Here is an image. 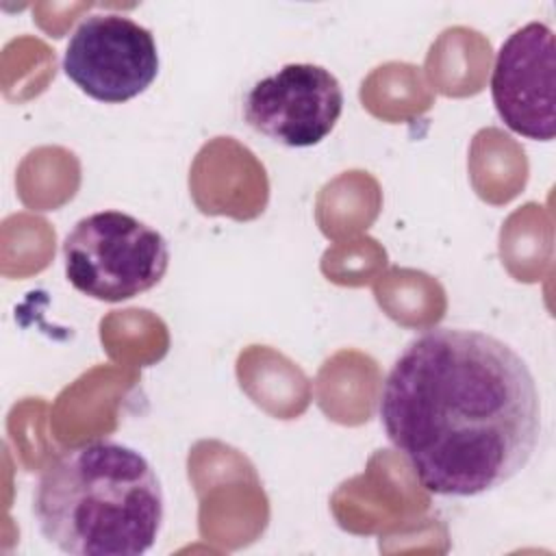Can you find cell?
<instances>
[{
    "label": "cell",
    "instance_id": "obj_1",
    "mask_svg": "<svg viewBox=\"0 0 556 556\" xmlns=\"http://www.w3.org/2000/svg\"><path fill=\"white\" fill-rule=\"evenodd\" d=\"M389 443L441 497H476L515 478L536 452L543 408L528 363L506 341L430 328L391 365L378 397Z\"/></svg>",
    "mask_w": 556,
    "mask_h": 556
},
{
    "label": "cell",
    "instance_id": "obj_2",
    "mask_svg": "<svg viewBox=\"0 0 556 556\" xmlns=\"http://www.w3.org/2000/svg\"><path fill=\"white\" fill-rule=\"evenodd\" d=\"M33 515L41 536L74 556H141L156 543L165 495L135 447L96 439L61 452L39 476Z\"/></svg>",
    "mask_w": 556,
    "mask_h": 556
},
{
    "label": "cell",
    "instance_id": "obj_3",
    "mask_svg": "<svg viewBox=\"0 0 556 556\" xmlns=\"http://www.w3.org/2000/svg\"><path fill=\"white\" fill-rule=\"evenodd\" d=\"M65 278L83 295L124 302L154 289L169 267V245L150 224L122 211H98L63 239Z\"/></svg>",
    "mask_w": 556,
    "mask_h": 556
},
{
    "label": "cell",
    "instance_id": "obj_4",
    "mask_svg": "<svg viewBox=\"0 0 556 556\" xmlns=\"http://www.w3.org/2000/svg\"><path fill=\"white\" fill-rule=\"evenodd\" d=\"M63 72L98 102H128L143 93L159 74L154 35L119 13L87 15L70 35Z\"/></svg>",
    "mask_w": 556,
    "mask_h": 556
},
{
    "label": "cell",
    "instance_id": "obj_5",
    "mask_svg": "<svg viewBox=\"0 0 556 556\" xmlns=\"http://www.w3.org/2000/svg\"><path fill=\"white\" fill-rule=\"evenodd\" d=\"M343 113L339 78L315 63H289L256 80L243 98V117L258 135L287 146L321 143Z\"/></svg>",
    "mask_w": 556,
    "mask_h": 556
},
{
    "label": "cell",
    "instance_id": "obj_6",
    "mask_svg": "<svg viewBox=\"0 0 556 556\" xmlns=\"http://www.w3.org/2000/svg\"><path fill=\"white\" fill-rule=\"evenodd\" d=\"M556 46L554 30L528 22L508 35L493 63L491 98L504 126L532 141L556 135Z\"/></svg>",
    "mask_w": 556,
    "mask_h": 556
}]
</instances>
